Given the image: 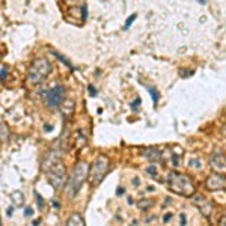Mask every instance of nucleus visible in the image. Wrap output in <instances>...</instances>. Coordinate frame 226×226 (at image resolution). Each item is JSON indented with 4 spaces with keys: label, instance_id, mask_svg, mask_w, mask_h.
<instances>
[{
    "label": "nucleus",
    "instance_id": "1",
    "mask_svg": "<svg viewBox=\"0 0 226 226\" xmlns=\"http://www.w3.org/2000/svg\"><path fill=\"white\" fill-rule=\"evenodd\" d=\"M167 186L169 189L179 194V196H186V197H190L196 193V189H194V184L193 181L190 179V176L184 175V173H176V172H172L167 178Z\"/></svg>",
    "mask_w": 226,
    "mask_h": 226
},
{
    "label": "nucleus",
    "instance_id": "2",
    "mask_svg": "<svg viewBox=\"0 0 226 226\" xmlns=\"http://www.w3.org/2000/svg\"><path fill=\"white\" fill-rule=\"evenodd\" d=\"M87 176H89V166L86 163H79L74 167V170L71 172L70 179L66 183V196L74 197L80 192V189L84 184Z\"/></svg>",
    "mask_w": 226,
    "mask_h": 226
},
{
    "label": "nucleus",
    "instance_id": "3",
    "mask_svg": "<svg viewBox=\"0 0 226 226\" xmlns=\"http://www.w3.org/2000/svg\"><path fill=\"white\" fill-rule=\"evenodd\" d=\"M50 73H51L50 60L47 57H39V59L33 60V63L30 65L29 73H27V80L32 84H38L47 79Z\"/></svg>",
    "mask_w": 226,
    "mask_h": 226
},
{
    "label": "nucleus",
    "instance_id": "4",
    "mask_svg": "<svg viewBox=\"0 0 226 226\" xmlns=\"http://www.w3.org/2000/svg\"><path fill=\"white\" fill-rule=\"evenodd\" d=\"M45 172H47L48 183L56 190H60V189L65 187V184H66V169H65V166L60 161L51 164L48 169H45Z\"/></svg>",
    "mask_w": 226,
    "mask_h": 226
},
{
    "label": "nucleus",
    "instance_id": "5",
    "mask_svg": "<svg viewBox=\"0 0 226 226\" xmlns=\"http://www.w3.org/2000/svg\"><path fill=\"white\" fill-rule=\"evenodd\" d=\"M109 167H110L109 157H106V155L97 157V160L94 161L92 169H90V175H89L90 184H92V186H98L101 181L104 179L106 173L109 172Z\"/></svg>",
    "mask_w": 226,
    "mask_h": 226
},
{
    "label": "nucleus",
    "instance_id": "6",
    "mask_svg": "<svg viewBox=\"0 0 226 226\" xmlns=\"http://www.w3.org/2000/svg\"><path fill=\"white\" fill-rule=\"evenodd\" d=\"M66 97V87L63 84H57L44 94V101L48 107H59Z\"/></svg>",
    "mask_w": 226,
    "mask_h": 226
},
{
    "label": "nucleus",
    "instance_id": "7",
    "mask_svg": "<svg viewBox=\"0 0 226 226\" xmlns=\"http://www.w3.org/2000/svg\"><path fill=\"white\" fill-rule=\"evenodd\" d=\"M207 189L211 192H217V190H223L226 189V179L222 173H213L208 176L207 179Z\"/></svg>",
    "mask_w": 226,
    "mask_h": 226
},
{
    "label": "nucleus",
    "instance_id": "8",
    "mask_svg": "<svg viewBox=\"0 0 226 226\" xmlns=\"http://www.w3.org/2000/svg\"><path fill=\"white\" fill-rule=\"evenodd\" d=\"M193 202H194V205H197V208L202 211L203 216L210 217V213H211L213 207H211V203L207 197H203L202 194H193Z\"/></svg>",
    "mask_w": 226,
    "mask_h": 226
},
{
    "label": "nucleus",
    "instance_id": "9",
    "mask_svg": "<svg viewBox=\"0 0 226 226\" xmlns=\"http://www.w3.org/2000/svg\"><path fill=\"white\" fill-rule=\"evenodd\" d=\"M210 163H211V167H213L216 172H219V173L226 172V157H225L222 152L214 154V155L211 157Z\"/></svg>",
    "mask_w": 226,
    "mask_h": 226
},
{
    "label": "nucleus",
    "instance_id": "10",
    "mask_svg": "<svg viewBox=\"0 0 226 226\" xmlns=\"http://www.w3.org/2000/svg\"><path fill=\"white\" fill-rule=\"evenodd\" d=\"M66 225H70V226H83L84 225V219L79 213H74L70 219H68Z\"/></svg>",
    "mask_w": 226,
    "mask_h": 226
},
{
    "label": "nucleus",
    "instance_id": "11",
    "mask_svg": "<svg viewBox=\"0 0 226 226\" xmlns=\"http://www.w3.org/2000/svg\"><path fill=\"white\" fill-rule=\"evenodd\" d=\"M11 200L14 202L15 207H21L23 203H24V196H23V193L20 190H15L11 193Z\"/></svg>",
    "mask_w": 226,
    "mask_h": 226
},
{
    "label": "nucleus",
    "instance_id": "12",
    "mask_svg": "<svg viewBox=\"0 0 226 226\" xmlns=\"http://www.w3.org/2000/svg\"><path fill=\"white\" fill-rule=\"evenodd\" d=\"M35 196H36V203H38V208H39V210H44V202H42L41 194H39V193H35Z\"/></svg>",
    "mask_w": 226,
    "mask_h": 226
},
{
    "label": "nucleus",
    "instance_id": "13",
    "mask_svg": "<svg viewBox=\"0 0 226 226\" xmlns=\"http://www.w3.org/2000/svg\"><path fill=\"white\" fill-rule=\"evenodd\" d=\"M8 66H0V80H3L5 77H6V74H8Z\"/></svg>",
    "mask_w": 226,
    "mask_h": 226
},
{
    "label": "nucleus",
    "instance_id": "14",
    "mask_svg": "<svg viewBox=\"0 0 226 226\" xmlns=\"http://www.w3.org/2000/svg\"><path fill=\"white\" fill-rule=\"evenodd\" d=\"M136 17H137V14H133L131 17H128V20H127V23H125V26H124V29H128L130 27V24H131V23L136 20Z\"/></svg>",
    "mask_w": 226,
    "mask_h": 226
},
{
    "label": "nucleus",
    "instance_id": "15",
    "mask_svg": "<svg viewBox=\"0 0 226 226\" xmlns=\"http://www.w3.org/2000/svg\"><path fill=\"white\" fill-rule=\"evenodd\" d=\"M54 56H56L57 59H60V60H62V62H63L65 65H68V66L71 68V63H70V60H66V59H65V57H63L62 54H59V53H56V51H54Z\"/></svg>",
    "mask_w": 226,
    "mask_h": 226
},
{
    "label": "nucleus",
    "instance_id": "16",
    "mask_svg": "<svg viewBox=\"0 0 226 226\" xmlns=\"http://www.w3.org/2000/svg\"><path fill=\"white\" fill-rule=\"evenodd\" d=\"M24 214H26L27 217H30V216L33 214V211H32V208H30V207H26V210H24Z\"/></svg>",
    "mask_w": 226,
    "mask_h": 226
},
{
    "label": "nucleus",
    "instance_id": "17",
    "mask_svg": "<svg viewBox=\"0 0 226 226\" xmlns=\"http://www.w3.org/2000/svg\"><path fill=\"white\" fill-rule=\"evenodd\" d=\"M89 90H90V95H92V97H95V95H97V90H95V87H94V86H89Z\"/></svg>",
    "mask_w": 226,
    "mask_h": 226
},
{
    "label": "nucleus",
    "instance_id": "18",
    "mask_svg": "<svg viewBox=\"0 0 226 226\" xmlns=\"http://www.w3.org/2000/svg\"><path fill=\"white\" fill-rule=\"evenodd\" d=\"M139 103H140V100H139V98L133 103V109H134V110H136V107H137V104H139Z\"/></svg>",
    "mask_w": 226,
    "mask_h": 226
},
{
    "label": "nucleus",
    "instance_id": "19",
    "mask_svg": "<svg viewBox=\"0 0 226 226\" xmlns=\"http://www.w3.org/2000/svg\"><path fill=\"white\" fill-rule=\"evenodd\" d=\"M81 11H83V18H86V17H87V11H86V6H83V8H81Z\"/></svg>",
    "mask_w": 226,
    "mask_h": 226
},
{
    "label": "nucleus",
    "instance_id": "20",
    "mask_svg": "<svg viewBox=\"0 0 226 226\" xmlns=\"http://www.w3.org/2000/svg\"><path fill=\"white\" fill-rule=\"evenodd\" d=\"M225 223H226V214H225V216L220 219V225H225Z\"/></svg>",
    "mask_w": 226,
    "mask_h": 226
},
{
    "label": "nucleus",
    "instance_id": "21",
    "mask_svg": "<svg viewBox=\"0 0 226 226\" xmlns=\"http://www.w3.org/2000/svg\"><path fill=\"white\" fill-rule=\"evenodd\" d=\"M6 214L11 217V216H12V208H8V210H6Z\"/></svg>",
    "mask_w": 226,
    "mask_h": 226
},
{
    "label": "nucleus",
    "instance_id": "22",
    "mask_svg": "<svg viewBox=\"0 0 226 226\" xmlns=\"http://www.w3.org/2000/svg\"><path fill=\"white\" fill-rule=\"evenodd\" d=\"M45 130H47V131H51V130H53V127H51V125H47V127H45Z\"/></svg>",
    "mask_w": 226,
    "mask_h": 226
},
{
    "label": "nucleus",
    "instance_id": "23",
    "mask_svg": "<svg viewBox=\"0 0 226 226\" xmlns=\"http://www.w3.org/2000/svg\"><path fill=\"white\" fill-rule=\"evenodd\" d=\"M199 3H202V5H205V3H207V0H199Z\"/></svg>",
    "mask_w": 226,
    "mask_h": 226
}]
</instances>
